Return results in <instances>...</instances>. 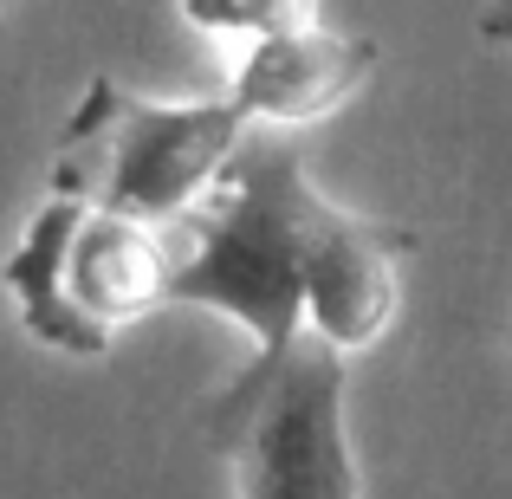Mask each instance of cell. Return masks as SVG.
Masks as SVG:
<instances>
[{
  "instance_id": "6da1fadb",
  "label": "cell",
  "mask_w": 512,
  "mask_h": 499,
  "mask_svg": "<svg viewBox=\"0 0 512 499\" xmlns=\"http://www.w3.org/2000/svg\"><path fill=\"white\" fill-rule=\"evenodd\" d=\"M331 195L305 175L299 130H247L195 208L169 221V305H201L273 357L305 331L318 227Z\"/></svg>"
},
{
  "instance_id": "7a4b0ae2",
  "label": "cell",
  "mask_w": 512,
  "mask_h": 499,
  "mask_svg": "<svg viewBox=\"0 0 512 499\" xmlns=\"http://www.w3.org/2000/svg\"><path fill=\"white\" fill-rule=\"evenodd\" d=\"M0 279L33 344L104 357L124 325L169 305V221L117 214L52 188L13 240Z\"/></svg>"
},
{
  "instance_id": "3957f363",
  "label": "cell",
  "mask_w": 512,
  "mask_h": 499,
  "mask_svg": "<svg viewBox=\"0 0 512 499\" xmlns=\"http://www.w3.org/2000/svg\"><path fill=\"white\" fill-rule=\"evenodd\" d=\"M234 98H143L117 78H91L78 111L52 143V188L98 208L175 221L208 195L227 156L247 137Z\"/></svg>"
},
{
  "instance_id": "277c9868",
  "label": "cell",
  "mask_w": 512,
  "mask_h": 499,
  "mask_svg": "<svg viewBox=\"0 0 512 499\" xmlns=\"http://www.w3.org/2000/svg\"><path fill=\"white\" fill-rule=\"evenodd\" d=\"M344 350L299 331L273 357H247L208 402V441L234 467V499H357Z\"/></svg>"
},
{
  "instance_id": "5b68a950",
  "label": "cell",
  "mask_w": 512,
  "mask_h": 499,
  "mask_svg": "<svg viewBox=\"0 0 512 499\" xmlns=\"http://www.w3.org/2000/svg\"><path fill=\"white\" fill-rule=\"evenodd\" d=\"M376 72V46L338 26H286L247 39V59L227 78V98L253 130H305L338 117Z\"/></svg>"
},
{
  "instance_id": "8992f818",
  "label": "cell",
  "mask_w": 512,
  "mask_h": 499,
  "mask_svg": "<svg viewBox=\"0 0 512 499\" xmlns=\"http://www.w3.org/2000/svg\"><path fill=\"white\" fill-rule=\"evenodd\" d=\"M415 260V234L376 214H350L331 201L318 227L312 279H305V331L338 344L344 357L370 350L402 305V273Z\"/></svg>"
},
{
  "instance_id": "52a82bcc",
  "label": "cell",
  "mask_w": 512,
  "mask_h": 499,
  "mask_svg": "<svg viewBox=\"0 0 512 499\" xmlns=\"http://www.w3.org/2000/svg\"><path fill=\"white\" fill-rule=\"evenodd\" d=\"M182 20L195 33L260 39V33H286V26L318 20V0H182Z\"/></svg>"
},
{
  "instance_id": "ba28073f",
  "label": "cell",
  "mask_w": 512,
  "mask_h": 499,
  "mask_svg": "<svg viewBox=\"0 0 512 499\" xmlns=\"http://www.w3.org/2000/svg\"><path fill=\"white\" fill-rule=\"evenodd\" d=\"M480 33H487L493 46L512 52V0H487V13H480Z\"/></svg>"
},
{
  "instance_id": "9c48e42d",
  "label": "cell",
  "mask_w": 512,
  "mask_h": 499,
  "mask_svg": "<svg viewBox=\"0 0 512 499\" xmlns=\"http://www.w3.org/2000/svg\"><path fill=\"white\" fill-rule=\"evenodd\" d=\"M0 7H7V0H0Z\"/></svg>"
}]
</instances>
